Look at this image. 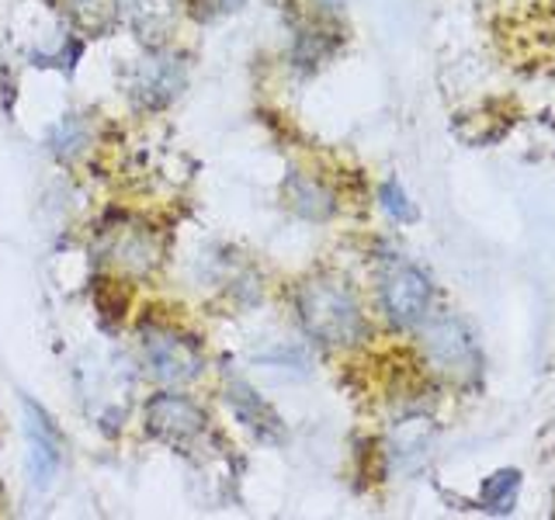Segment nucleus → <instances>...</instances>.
<instances>
[{
    "instance_id": "nucleus-3",
    "label": "nucleus",
    "mask_w": 555,
    "mask_h": 520,
    "mask_svg": "<svg viewBox=\"0 0 555 520\" xmlns=\"http://www.w3.org/2000/svg\"><path fill=\"white\" fill-rule=\"evenodd\" d=\"M25 438H28V472H31V482L35 490H46L52 485L60 472V461H63V441L52 420L46 416V410H39L25 399Z\"/></svg>"
},
{
    "instance_id": "nucleus-11",
    "label": "nucleus",
    "mask_w": 555,
    "mask_h": 520,
    "mask_svg": "<svg viewBox=\"0 0 555 520\" xmlns=\"http://www.w3.org/2000/svg\"><path fill=\"white\" fill-rule=\"evenodd\" d=\"M382 208H386V212H389L392 219H399V222H413V219H416L410 198L403 195V187H399L396 181H389L386 187H382Z\"/></svg>"
},
{
    "instance_id": "nucleus-2",
    "label": "nucleus",
    "mask_w": 555,
    "mask_h": 520,
    "mask_svg": "<svg viewBox=\"0 0 555 520\" xmlns=\"http://www.w3.org/2000/svg\"><path fill=\"white\" fill-rule=\"evenodd\" d=\"M430 282L406 260H392L382 274V306L396 326H424L430 316Z\"/></svg>"
},
{
    "instance_id": "nucleus-9",
    "label": "nucleus",
    "mask_w": 555,
    "mask_h": 520,
    "mask_svg": "<svg viewBox=\"0 0 555 520\" xmlns=\"http://www.w3.org/2000/svg\"><path fill=\"white\" fill-rule=\"evenodd\" d=\"M517 490H520V476L514 472V468H503V472L486 479L479 503L490 514H507L514 503H517Z\"/></svg>"
},
{
    "instance_id": "nucleus-7",
    "label": "nucleus",
    "mask_w": 555,
    "mask_h": 520,
    "mask_svg": "<svg viewBox=\"0 0 555 520\" xmlns=\"http://www.w3.org/2000/svg\"><path fill=\"white\" fill-rule=\"evenodd\" d=\"M230 403H233L240 420L247 424L260 441H278V438H282V420H278V416L271 413V406L250 386L233 381V386H230Z\"/></svg>"
},
{
    "instance_id": "nucleus-1",
    "label": "nucleus",
    "mask_w": 555,
    "mask_h": 520,
    "mask_svg": "<svg viewBox=\"0 0 555 520\" xmlns=\"http://www.w3.org/2000/svg\"><path fill=\"white\" fill-rule=\"evenodd\" d=\"M299 320L320 343H351L361 337V312L351 291L337 282H309L299 291Z\"/></svg>"
},
{
    "instance_id": "nucleus-4",
    "label": "nucleus",
    "mask_w": 555,
    "mask_h": 520,
    "mask_svg": "<svg viewBox=\"0 0 555 520\" xmlns=\"http://www.w3.org/2000/svg\"><path fill=\"white\" fill-rule=\"evenodd\" d=\"M143 351L153 375L160 381H188L202 368L198 347L181 334H170V329H150L143 337Z\"/></svg>"
},
{
    "instance_id": "nucleus-12",
    "label": "nucleus",
    "mask_w": 555,
    "mask_h": 520,
    "mask_svg": "<svg viewBox=\"0 0 555 520\" xmlns=\"http://www.w3.org/2000/svg\"><path fill=\"white\" fill-rule=\"evenodd\" d=\"M195 4L202 8L198 14L202 17H212V14H219V11H233L240 0H195Z\"/></svg>"
},
{
    "instance_id": "nucleus-5",
    "label": "nucleus",
    "mask_w": 555,
    "mask_h": 520,
    "mask_svg": "<svg viewBox=\"0 0 555 520\" xmlns=\"http://www.w3.org/2000/svg\"><path fill=\"white\" fill-rule=\"evenodd\" d=\"M150 430L167 444H191L205 430V413L184 395H156L146 410Z\"/></svg>"
},
{
    "instance_id": "nucleus-10",
    "label": "nucleus",
    "mask_w": 555,
    "mask_h": 520,
    "mask_svg": "<svg viewBox=\"0 0 555 520\" xmlns=\"http://www.w3.org/2000/svg\"><path fill=\"white\" fill-rule=\"evenodd\" d=\"M288 191H292V205H295V212H302L309 219H326L330 216V195L320 187V184H312L306 178H288Z\"/></svg>"
},
{
    "instance_id": "nucleus-8",
    "label": "nucleus",
    "mask_w": 555,
    "mask_h": 520,
    "mask_svg": "<svg viewBox=\"0 0 555 520\" xmlns=\"http://www.w3.org/2000/svg\"><path fill=\"white\" fill-rule=\"evenodd\" d=\"M139 94L146 98V104H164L167 98L178 94V87H181V66L173 63V60H153L146 69H143V77H139Z\"/></svg>"
},
{
    "instance_id": "nucleus-6",
    "label": "nucleus",
    "mask_w": 555,
    "mask_h": 520,
    "mask_svg": "<svg viewBox=\"0 0 555 520\" xmlns=\"http://www.w3.org/2000/svg\"><path fill=\"white\" fill-rule=\"evenodd\" d=\"M430 358L441 372H465L473 364V340L455 320H438L427 326Z\"/></svg>"
}]
</instances>
